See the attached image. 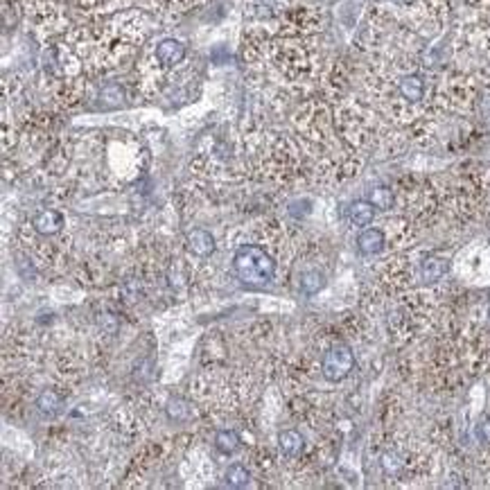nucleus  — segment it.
I'll return each instance as SVG.
<instances>
[{
	"instance_id": "1",
	"label": "nucleus",
	"mask_w": 490,
	"mask_h": 490,
	"mask_svg": "<svg viewBox=\"0 0 490 490\" xmlns=\"http://www.w3.org/2000/svg\"><path fill=\"white\" fill-rule=\"evenodd\" d=\"M23 16L28 18L39 39H55L72 26L68 18V0H21Z\"/></svg>"
},
{
	"instance_id": "2",
	"label": "nucleus",
	"mask_w": 490,
	"mask_h": 490,
	"mask_svg": "<svg viewBox=\"0 0 490 490\" xmlns=\"http://www.w3.org/2000/svg\"><path fill=\"white\" fill-rule=\"evenodd\" d=\"M233 272L244 285L262 287L276 278L278 262L269 249L258 247V244H242L233 255Z\"/></svg>"
},
{
	"instance_id": "3",
	"label": "nucleus",
	"mask_w": 490,
	"mask_h": 490,
	"mask_svg": "<svg viewBox=\"0 0 490 490\" xmlns=\"http://www.w3.org/2000/svg\"><path fill=\"white\" fill-rule=\"evenodd\" d=\"M355 366V355L352 348L348 344H333L321 360V375L328 379V382H341V379H346Z\"/></svg>"
},
{
	"instance_id": "4",
	"label": "nucleus",
	"mask_w": 490,
	"mask_h": 490,
	"mask_svg": "<svg viewBox=\"0 0 490 490\" xmlns=\"http://www.w3.org/2000/svg\"><path fill=\"white\" fill-rule=\"evenodd\" d=\"M30 230L41 238H57L66 228V215L57 208H41L30 219Z\"/></svg>"
},
{
	"instance_id": "5",
	"label": "nucleus",
	"mask_w": 490,
	"mask_h": 490,
	"mask_svg": "<svg viewBox=\"0 0 490 490\" xmlns=\"http://www.w3.org/2000/svg\"><path fill=\"white\" fill-rule=\"evenodd\" d=\"M131 5L133 0H75V7L84 14V21L116 14V11L129 9Z\"/></svg>"
},
{
	"instance_id": "6",
	"label": "nucleus",
	"mask_w": 490,
	"mask_h": 490,
	"mask_svg": "<svg viewBox=\"0 0 490 490\" xmlns=\"http://www.w3.org/2000/svg\"><path fill=\"white\" fill-rule=\"evenodd\" d=\"M425 93H427L425 79L418 75V72H409V75H402L398 79V95H400L402 102L418 104V102H423Z\"/></svg>"
},
{
	"instance_id": "7",
	"label": "nucleus",
	"mask_w": 490,
	"mask_h": 490,
	"mask_svg": "<svg viewBox=\"0 0 490 490\" xmlns=\"http://www.w3.org/2000/svg\"><path fill=\"white\" fill-rule=\"evenodd\" d=\"M186 249L194 258H208L215 253V238L204 228H194L186 235Z\"/></svg>"
},
{
	"instance_id": "8",
	"label": "nucleus",
	"mask_w": 490,
	"mask_h": 490,
	"mask_svg": "<svg viewBox=\"0 0 490 490\" xmlns=\"http://www.w3.org/2000/svg\"><path fill=\"white\" fill-rule=\"evenodd\" d=\"M278 450H280V457L287 459V461H294L299 459L303 455L305 450V438L301 432L296 430H285L278 434Z\"/></svg>"
},
{
	"instance_id": "9",
	"label": "nucleus",
	"mask_w": 490,
	"mask_h": 490,
	"mask_svg": "<svg viewBox=\"0 0 490 490\" xmlns=\"http://www.w3.org/2000/svg\"><path fill=\"white\" fill-rule=\"evenodd\" d=\"M384 244H386L384 230H379V228H366L357 238V247L364 255H377L384 249Z\"/></svg>"
},
{
	"instance_id": "10",
	"label": "nucleus",
	"mask_w": 490,
	"mask_h": 490,
	"mask_svg": "<svg viewBox=\"0 0 490 490\" xmlns=\"http://www.w3.org/2000/svg\"><path fill=\"white\" fill-rule=\"evenodd\" d=\"M64 400H66V396L61 394V391H57L55 386H50V389L45 386L41 394L36 396V407H39V411L45 416H55L61 411V407H64Z\"/></svg>"
},
{
	"instance_id": "11",
	"label": "nucleus",
	"mask_w": 490,
	"mask_h": 490,
	"mask_svg": "<svg viewBox=\"0 0 490 490\" xmlns=\"http://www.w3.org/2000/svg\"><path fill=\"white\" fill-rule=\"evenodd\" d=\"M447 260L445 258H436V255H432V258H425L421 262V280L423 283H436V280H440L445 274H447Z\"/></svg>"
},
{
	"instance_id": "12",
	"label": "nucleus",
	"mask_w": 490,
	"mask_h": 490,
	"mask_svg": "<svg viewBox=\"0 0 490 490\" xmlns=\"http://www.w3.org/2000/svg\"><path fill=\"white\" fill-rule=\"evenodd\" d=\"M348 219L355 226H369L375 219V206L373 201H355L348 208Z\"/></svg>"
},
{
	"instance_id": "13",
	"label": "nucleus",
	"mask_w": 490,
	"mask_h": 490,
	"mask_svg": "<svg viewBox=\"0 0 490 490\" xmlns=\"http://www.w3.org/2000/svg\"><path fill=\"white\" fill-rule=\"evenodd\" d=\"M226 484L233 488H244L251 484V472L244 463H233L226 468Z\"/></svg>"
},
{
	"instance_id": "14",
	"label": "nucleus",
	"mask_w": 490,
	"mask_h": 490,
	"mask_svg": "<svg viewBox=\"0 0 490 490\" xmlns=\"http://www.w3.org/2000/svg\"><path fill=\"white\" fill-rule=\"evenodd\" d=\"M240 443L242 440L235 430H219L215 434V445L219 452H224V455H233V452L240 447Z\"/></svg>"
},
{
	"instance_id": "15",
	"label": "nucleus",
	"mask_w": 490,
	"mask_h": 490,
	"mask_svg": "<svg viewBox=\"0 0 490 490\" xmlns=\"http://www.w3.org/2000/svg\"><path fill=\"white\" fill-rule=\"evenodd\" d=\"M323 285H325V276L318 269H312V272H305L301 276V289L305 294H316L318 289H323Z\"/></svg>"
},
{
	"instance_id": "16",
	"label": "nucleus",
	"mask_w": 490,
	"mask_h": 490,
	"mask_svg": "<svg viewBox=\"0 0 490 490\" xmlns=\"http://www.w3.org/2000/svg\"><path fill=\"white\" fill-rule=\"evenodd\" d=\"M190 411H192L190 404L183 402V400H179V398L169 400V404H167V416H169V418H172L174 423H186V421L190 418Z\"/></svg>"
},
{
	"instance_id": "17",
	"label": "nucleus",
	"mask_w": 490,
	"mask_h": 490,
	"mask_svg": "<svg viewBox=\"0 0 490 490\" xmlns=\"http://www.w3.org/2000/svg\"><path fill=\"white\" fill-rule=\"evenodd\" d=\"M371 201H373L375 208H382V211H389V208L394 206L396 197H394V192H391L389 188H377V190H373Z\"/></svg>"
},
{
	"instance_id": "18",
	"label": "nucleus",
	"mask_w": 490,
	"mask_h": 490,
	"mask_svg": "<svg viewBox=\"0 0 490 490\" xmlns=\"http://www.w3.org/2000/svg\"><path fill=\"white\" fill-rule=\"evenodd\" d=\"M474 436H477V440H479V443L490 445V418L479 421V425L474 427Z\"/></svg>"
},
{
	"instance_id": "19",
	"label": "nucleus",
	"mask_w": 490,
	"mask_h": 490,
	"mask_svg": "<svg viewBox=\"0 0 490 490\" xmlns=\"http://www.w3.org/2000/svg\"><path fill=\"white\" fill-rule=\"evenodd\" d=\"M206 3V0H172V5H174V11H186L190 7H197Z\"/></svg>"
},
{
	"instance_id": "20",
	"label": "nucleus",
	"mask_w": 490,
	"mask_h": 490,
	"mask_svg": "<svg viewBox=\"0 0 490 490\" xmlns=\"http://www.w3.org/2000/svg\"><path fill=\"white\" fill-rule=\"evenodd\" d=\"M384 3H391V5H396V7H409V5L416 3V0H384Z\"/></svg>"
},
{
	"instance_id": "21",
	"label": "nucleus",
	"mask_w": 490,
	"mask_h": 490,
	"mask_svg": "<svg viewBox=\"0 0 490 490\" xmlns=\"http://www.w3.org/2000/svg\"><path fill=\"white\" fill-rule=\"evenodd\" d=\"M488 318H490V305H488Z\"/></svg>"
}]
</instances>
